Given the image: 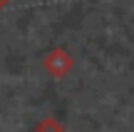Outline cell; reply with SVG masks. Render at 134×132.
<instances>
[{
	"label": "cell",
	"mask_w": 134,
	"mask_h": 132,
	"mask_svg": "<svg viewBox=\"0 0 134 132\" xmlns=\"http://www.w3.org/2000/svg\"><path fill=\"white\" fill-rule=\"evenodd\" d=\"M5 3H8V0H0V8H3V5H5Z\"/></svg>",
	"instance_id": "6da1fadb"
}]
</instances>
